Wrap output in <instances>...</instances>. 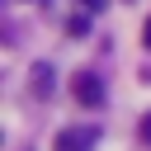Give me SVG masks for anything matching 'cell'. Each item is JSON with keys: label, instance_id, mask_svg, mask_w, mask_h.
<instances>
[{"label": "cell", "instance_id": "obj_1", "mask_svg": "<svg viewBox=\"0 0 151 151\" xmlns=\"http://www.w3.org/2000/svg\"><path fill=\"white\" fill-rule=\"evenodd\" d=\"M71 90H76V99H80L85 109H99V104H104V80H99L94 71H80V76L71 80Z\"/></svg>", "mask_w": 151, "mask_h": 151}, {"label": "cell", "instance_id": "obj_2", "mask_svg": "<svg viewBox=\"0 0 151 151\" xmlns=\"http://www.w3.org/2000/svg\"><path fill=\"white\" fill-rule=\"evenodd\" d=\"M94 142H99V127L85 123V127H66V132L57 137V151H90Z\"/></svg>", "mask_w": 151, "mask_h": 151}, {"label": "cell", "instance_id": "obj_3", "mask_svg": "<svg viewBox=\"0 0 151 151\" xmlns=\"http://www.w3.org/2000/svg\"><path fill=\"white\" fill-rule=\"evenodd\" d=\"M33 90H38L42 99L52 94V66H33Z\"/></svg>", "mask_w": 151, "mask_h": 151}, {"label": "cell", "instance_id": "obj_4", "mask_svg": "<svg viewBox=\"0 0 151 151\" xmlns=\"http://www.w3.org/2000/svg\"><path fill=\"white\" fill-rule=\"evenodd\" d=\"M85 28H90V19H85V14H76V19H71V24H66V33H71V38H80V33H85Z\"/></svg>", "mask_w": 151, "mask_h": 151}, {"label": "cell", "instance_id": "obj_5", "mask_svg": "<svg viewBox=\"0 0 151 151\" xmlns=\"http://www.w3.org/2000/svg\"><path fill=\"white\" fill-rule=\"evenodd\" d=\"M137 132H142V142H146V146H151V113H146V118H142V127H137Z\"/></svg>", "mask_w": 151, "mask_h": 151}, {"label": "cell", "instance_id": "obj_6", "mask_svg": "<svg viewBox=\"0 0 151 151\" xmlns=\"http://www.w3.org/2000/svg\"><path fill=\"white\" fill-rule=\"evenodd\" d=\"M104 5H109V0H85V9H90V14H99Z\"/></svg>", "mask_w": 151, "mask_h": 151}, {"label": "cell", "instance_id": "obj_7", "mask_svg": "<svg viewBox=\"0 0 151 151\" xmlns=\"http://www.w3.org/2000/svg\"><path fill=\"white\" fill-rule=\"evenodd\" d=\"M142 42H146V47H151V24H146V28H142Z\"/></svg>", "mask_w": 151, "mask_h": 151}]
</instances>
